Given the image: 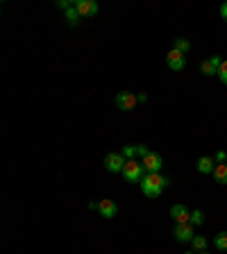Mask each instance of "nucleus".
Listing matches in <instances>:
<instances>
[{
  "mask_svg": "<svg viewBox=\"0 0 227 254\" xmlns=\"http://www.w3.org/2000/svg\"><path fill=\"white\" fill-rule=\"evenodd\" d=\"M168 184H170L168 177H161L159 173H148L141 180V190L148 197H157V195H161V190H164Z\"/></svg>",
  "mask_w": 227,
  "mask_h": 254,
  "instance_id": "nucleus-1",
  "label": "nucleus"
},
{
  "mask_svg": "<svg viewBox=\"0 0 227 254\" xmlns=\"http://www.w3.org/2000/svg\"><path fill=\"white\" fill-rule=\"evenodd\" d=\"M123 177H125L127 182H141L143 177H146V168H143L141 161L132 159V161H127L125 168H123Z\"/></svg>",
  "mask_w": 227,
  "mask_h": 254,
  "instance_id": "nucleus-2",
  "label": "nucleus"
},
{
  "mask_svg": "<svg viewBox=\"0 0 227 254\" xmlns=\"http://www.w3.org/2000/svg\"><path fill=\"white\" fill-rule=\"evenodd\" d=\"M125 164H127V159L123 157V152H109L105 157V168L109 173H123Z\"/></svg>",
  "mask_w": 227,
  "mask_h": 254,
  "instance_id": "nucleus-3",
  "label": "nucleus"
},
{
  "mask_svg": "<svg viewBox=\"0 0 227 254\" xmlns=\"http://www.w3.org/2000/svg\"><path fill=\"white\" fill-rule=\"evenodd\" d=\"M173 236L177 238V243H191V241H193V236H196V232H193V225H191V222L175 225Z\"/></svg>",
  "mask_w": 227,
  "mask_h": 254,
  "instance_id": "nucleus-4",
  "label": "nucleus"
},
{
  "mask_svg": "<svg viewBox=\"0 0 227 254\" xmlns=\"http://www.w3.org/2000/svg\"><path fill=\"white\" fill-rule=\"evenodd\" d=\"M166 64H168V68L170 70H175V73H180V70H184V66H186V57L182 53H177V50H170L168 55H166Z\"/></svg>",
  "mask_w": 227,
  "mask_h": 254,
  "instance_id": "nucleus-5",
  "label": "nucleus"
},
{
  "mask_svg": "<svg viewBox=\"0 0 227 254\" xmlns=\"http://www.w3.org/2000/svg\"><path fill=\"white\" fill-rule=\"evenodd\" d=\"M75 9H77L79 18H89V16L98 14V2H95V0H77V2H75Z\"/></svg>",
  "mask_w": 227,
  "mask_h": 254,
  "instance_id": "nucleus-6",
  "label": "nucleus"
},
{
  "mask_svg": "<svg viewBox=\"0 0 227 254\" xmlns=\"http://www.w3.org/2000/svg\"><path fill=\"white\" fill-rule=\"evenodd\" d=\"M137 102H139L137 95H134V93H127V91H123V93L116 95V107L121 111H132L134 107H137Z\"/></svg>",
  "mask_w": 227,
  "mask_h": 254,
  "instance_id": "nucleus-7",
  "label": "nucleus"
},
{
  "mask_svg": "<svg viewBox=\"0 0 227 254\" xmlns=\"http://www.w3.org/2000/svg\"><path fill=\"white\" fill-rule=\"evenodd\" d=\"M221 64H223V59L218 57V55H214V57L205 59V62L200 64V73L207 75V77H212V75H218V68H221Z\"/></svg>",
  "mask_w": 227,
  "mask_h": 254,
  "instance_id": "nucleus-8",
  "label": "nucleus"
},
{
  "mask_svg": "<svg viewBox=\"0 0 227 254\" xmlns=\"http://www.w3.org/2000/svg\"><path fill=\"white\" fill-rule=\"evenodd\" d=\"M141 164H143V168L148 170V173H159V170H161V166H164V159H161V154L150 152L148 157L141 159Z\"/></svg>",
  "mask_w": 227,
  "mask_h": 254,
  "instance_id": "nucleus-9",
  "label": "nucleus"
},
{
  "mask_svg": "<svg viewBox=\"0 0 227 254\" xmlns=\"http://www.w3.org/2000/svg\"><path fill=\"white\" fill-rule=\"evenodd\" d=\"M170 218L175 220V225H182V222H189L191 211L186 209L184 204H173L170 206Z\"/></svg>",
  "mask_w": 227,
  "mask_h": 254,
  "instance_id": "nucleus-10",
  "label": "nucleus"
},
{
  "mask_svg": "<svg viewBox=\"0 0 227 254\" xmlns=\"http://www.w3.org/2000/svg\"><path fill=\"white\" fill-rule=\"evenodd\" d=\"M98 211L102 213V218H114L118 213V204L114 200H100L98 202Z\"/></svg>",
  "mask_w": 227,
  "mask_h": 254,
  "instance_id": "nucleus-11",
  "label": "nucleus"
},
{
  "mask_svg": "<svg viewBox=\"0 0 227 254\" xmlns=\"http://www.w3.org/2000/svg\"><path fill=\"white\" fill-rule=\"evenodd\" d=\"M216 159L214 157H200L196 161V168H198V173H202V175H209V173H214V168H216Z\"/></svg>",
  "mask_w": 227,
  "mask_h": 254,
  "instance_id": "nucleus-12",
  "label": "nucleus"
},
{
  "mask_svg": "<svg viewBox=\"0 0 227 254\" xmlns=\"http://www.w3.org/2000/svg\"><path fill=\"white\" fill-rule=\"evenodd\" d=\"M214 177H216L218 184L225 186L227 184V164H218L216 168H214Z\"/></svg>",
  "mask_w": 227,
  "mask_h": 254,
  "instance_id": "nucleus-13",
  "label": "nucleus"
},
{
  "mask_svg": "<svg viewBox=\"0 0 227 254\" xmlns=\"http://www.w3.org/2000/svg\"><path fill=\"white\" fill-rule=\"evenodd\" d=\"M173 48H175V50H177V53L186 55V53H189V50H191V41H189V39H182V37H177V39H175V41H173Z\"/></svg>",
  "mask_w": 227,
  "mask_h": 254,
  "instance_id": "nucleus-14",
  "label": "nucleus"
},
{
  "mask_svg": "<svg viewBox=\"0 0 227 254\" xmlns=\"http://www.w3.org/2000/svg\"><path fill=\"white\" fill-rule=\"evenodd\" d=\"M191 245H193V250L196 252H207V245H209V241H207L205 236H193V241H191Z\"/></svg>",
  "mask_w": 227,
  "mask_h": 254,
  "instance_id": "nucleus-15",
  "label": "nucleus"
},
{
  "mask_svg": "<svg viewBox=\"0 0 227 254\" xmlns=\"http://www.w3.org/2000/svg\"><path fill=\"white\" fill-rule=\"evenodd\" d=\"M214 245H216V250H221V252H227V232H221L214 236Z\"/></svg>",
  "mask_w": 227,
  "mask_h": 254,
  "instance_id": "nucleus-16",
  "label": "nucleus"
},
{
  "mask_svg": "<svg viewBox=\"0 0 227 254\" xmlns=\"http://www.w3.org/2000/svg\"><path fill=\"white\" fill-rule=\"evenodd\" d=\"M77 21H79V14H77V9H75V5L69 7V9H66V23H69V25H77Z\"/></svg>",
  "mask_w": 227,
  "mask_h": 254,
  "instance_id": "nucleus-17",
  "label": "nucleus"
},
{
  "mask_svg": "<svg viewBox=\"0 0 227 254\" xmlns=\"http://www.w3.org/2000/svg\"><path fill=\"white\" fill-rule=\"evenodd\" d=\"M189 222L193 225V227H196V225H202V222H205V211H200V209H196V211H191Z\"/></svg>",
  "mask_w": 227,
  "mask_h": 254,
  "instance_id": "nucleus-18",
  "label": "nucleus"
},
{
  "mask_svg": "<svg viewBox=\"0 0 227 254\" xmlns=\"http://www.w3.org/2000/svg\"><path fill=\"white\" fill-rule=\"evenodd\" d=\"M123 157H125L127 161H132L134 157H139V152H137V145H125V148H123Z\"/></svg>",
  "mask_w": 227,
  "mask_h": 254,
  "instance_id": "nucleus-19",
  "label": "nucleus"
},
{
  "mask_svg": "<svg viewBox=\"0 0 227 254\" xmlns=\"http://www.w3.org/2000/svg\"><path fill=\"white\" fill-rule=\"evenodd\" d=\"M218 79H221L223 84L227 86V59H223L221 64V68H218Z\"/></svg>",
  "mask_w": 227,
  "mask_h": 254,
  "instance_id": "nucleus-20",
  "label": "nucleus"
},
{
  "mask_svg": "<svg viewBox=\"0 0 227 254\" xmlns=\"http://www.w3.org/2000/svg\"><path fill=\"white\" fill-rule=\"evenodd\" d=\"M225 161H227V152H225V150L216 152V164H225Z\"/></svg>",
  "mask_w": 227,
  "mask_h": 254,
  "instance_id": "nucleus-21",
  "label": "nucleus"
},
{
  "mask_svg": "<svg viewBox=\"0 0 227 254\" xmlns=\"http://www.w3.org/2000/svg\"><path fill=\"white\" fill-rule=\"evenodd\" d=\"M137 152H139V157H148V154H150V150L148 148H146V145H137Z\"/></svg>",
  "mask_w": 227,
  "mask_h": 254,
  "instance_id": "nucleus-22",
  "label": "nucleus"
},
{
  "mask_svg": "<svg viewBox=\"0 0 227 254\" xmlns=\"http://www.w3.org/2000/svg\"><path fill=\"white\" fill-rule=\"evenodd\" d=\"M221 16L225 18V23H227V2H223L221 5Z\"/></svg>",
  "mask_w": 227,
  "mask_h": 254,
  "instance_id": "nucleus-23",
  "label": "nucleus"
},
{
  "mask_svg": "<svg viewBox=\"0 0 227 254\" xmlns=\"http://www.w3.org/2000/svg\"><path fill=\"white\" fill-rule=\"evenodd\" d=\"M57 5H59V7H62V9H64V11L69 9V7H73V5H71V2H66V0H59Z\"/></svg>",
  "mask_w": 227,
  "mask_h": 254,
  "instance_id": "nucleus-24",
  "label": "nucleus"
},
{
  "mask_svg": "<svg viewBox=\"0 0 227 254\" xmlns=\"http://www.w3.org/2000/svg\"><path fill=\"white\" fill-rule=\"evenodd\" d=\"M137 98H139V102H146V100H148V95H146V93H139Z\"/></svg>",
  "mask_w": 227,
  "mask_h": 254,
  "instance_id": "nucleus-25",
  "label": "nucleus"
},
{
  "mask_svg": "<svg viewBox=\"0 0 227 254\" xmlns=\"http://www.w3.org/2000/svg\"><path fill=\"white\" fill-rule=\"evenodd\" d=\"M184 254H193V252H184Z\"/></svg>",
  "mask_w": 227,
  "mask_h": 254,
  "instance_id": "nucleus-26",
  "label": "nucleus"
},
{
  "mask_svg": "<svg viewBox=\"0 0 227 254\" xmlns=\"http://www.w3.org/2000/svg\"><path fill=\"white\" fill-rule=\"evenodd\" d=\"M200 254H209V252H200Z\"/></svg>",
  "mask_w": 227,
  "mask_h": 254,
  "instance_id": "nucleus-27",
  "label": "nucleus"
}]
</instances>
